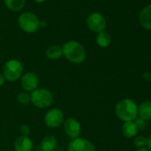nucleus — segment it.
<instances>
[{
	"instance_id": "1",
	"label": "nucleus",
	"mask_w": 151,
	"mask_h": 151,
	"mask_svg": "<svg viewBox=\"0 0 151 151\" xmlns=\"http://www.w3.org/2000/svg\"><path fill=\"white\" fill-rule=\"evenodd\" d=\"M63 56L73 64H81L86 59V50L84 45L75 40L66 42L62 46Z\"/></svg>"
},
{
	"instance_id": "2",
	"label": "nucleus",
	"mask_w": 151,
	"mask_h": 151,
	"mask_svg": "<svg viewBox=\"0 0 151 151\" xmlns=\"http://www.w3.org/2000/svg\"><path fill=\"white\" fill-rule=\"evenodd\" d=\"M115 113L123 122L134 121L138 117V105L132 99H123L116 103Z\"/></svg>"
},
{
	"instance_id": "3",
	"label": "nucleus",
	"mask_w": 151,
	"mask_h": 151,
	"mask_svg": "<svg viewBox=\"0 0 151 151\" xmlns=\"http://www.w3.org/2000/svg\"><path fill=\"white\" fill-rule=\"evenodd\" d=\"M52 93L46 88L38 87L30 93V103L37 109H44L49 108L52 104Z\"/></svg>"
},
{
	"instance_id": "4",
	"label": "nucleus",
	"mask_w": 151,
	"mask_h": 151,
	"mask_svg": "<svg viewBox=\"0 0 151 151\" xmlns=\"http://www.w3.org/2000/svg\"><path fill=\"white\" fill-rule=\"evenodd\" d=\"M23 65L17 59L8 60L3 68V75L6 81L8 82H16L23 75Z\"/></svg>"
},
{
	"instance_id": "5",
	"label": "nucleus",
	"mask_w": 151,
	"mask_h": 151,
	"mask_svg": "<svg viewBox=\"0 0 151 151\" xmlns=\"http://www.w3.org/2000/svg\"><path fill=\"white\" fill-rule=\"evenodd\" d=\"M18 24L20 28L26 33L32 34L40 28V21L37 16L32 13H22L18 18Z\"/></svg>"
},
{
	"instance_id": "6",
	"label": "nucleus",
	"mask_w": 151,
	"mask_h": 151,
	"mask_svg": "<svg viewBox=\"0 0 151 151\" xmlns=\"http://www.w3.org/2000/svg\"><path fill=\"white\" fill-rule=\"evenodd\" d=\"M64 113L61 109L58 108L50 109L44 116L45 124L52 129H55L60 127L64 122Z\"/></svg>"
},
{
	"instance_id": "7",
	"label": "nucleus",
	"mask_w": 151,
	"mask_h": 151,
	"mask_svg": "<svg viewBox=\"0 0 151 151\" xmlns=\"http://www.w3.org/2000/svg\"><path fill=\"white\" fill-rule=\"evenodd\" d=\"M86 25L91 31L98 34L105 30L107 27V22L101 14L94 12L88 15L86 19Z\"/></svg>"
},
{
	"instance_id": "8",
	"label": "nucleus",
	"mask_w": 151,
	"mask_h": 151,
	"mask_svg": "<svg viewBox=\"0 0 151 151\" xmlns=\"http://www.w3.org/2000/svg\"><path fill=\"white\" fill-rule=\"evenodd\" d=\"M21 86L24 92L32 93L39 86V78L38 76L33 71H28L23 73L22 77L21 78Z\"/></svg>"
},
{
	"instance_id": "9",
	"label": "nucleus",
	"mask_w": 151,
	"mask_h": 151,
	"mask_svg": "<svg viewBox=\"0 0 151 151\" xmlns=\"http://www.w3.org/2000/svg\"><path fill=\"white\" fill-rule=\"evenodd\" d=\"M62 124H63V130L65 133L71 139L80 137L82 127H81L80 122L78 119H76L74 117H68L64 120Z\"/></svg>"
},
{
	"instance_id": "10",
	"label": "nucleus",
	"mask_w": 151,
	"mask_h": 151,
	"mask_svg": "<svg viewBox=\"0 0 151 151\" xmlns=\"http://www.w3.org/2000/svg\"><path fill=\"white\" fill-rule=\"evenodd\" d=\"M68 151H96V148L93 143L89 139L78 137L70 140L68 146Z\"/></svg>"
},
{
	"instance_id": "11",
	"label": "nucleus",
	"mask_w": 151,
	"mask_h": 151,
	"mask_svg": "<svg viewBox=\"0 0 151 151\" xmlns=\"http://www.w3.org/2000/svg\"><path fill=\"white\" fill-rule=\"evenodd\" d=\"M14 147L15 151H32L33 141L29 136L20 135L14 140Z\"/></svg>"
},
{
	"instance_id": "12",
	"label": "nucleus",
	"mask_w": 151,
	"mask_h": 151,
	"mask_svg": "<svg viewBox=\"0 0 151 151\" xmlns=\"http://www.w3.org/2000/svg\"><path fill=\"white\" fill-rule=\"evenodd\" d=\"M139 23L143 29L151 31V4L144 7L139 12Z\"/></svg>"
},
{
	"instance_id": "13",
	"label": "nucleus",
	"mask_w": 151,
	"mask_h": 151,
	"mask_svg": "<svg viewBox=\"0 0 151 151\" xmlns=\"http://www.w3.org/2000/svg\"><path fill=\"white\" fill-rule=\"evenodd\" d=\"M58 141L56 137L53 135L45 136L40 142V150L41 151H54L57 147Z\"/></svg>"
},
{
	"instance_id": "14",
	"label": "nucleus",
	"mask_w": 151,
	"mask_h": 151,
	"mask_svg": "<svg viewBox=\"0 0 151 151\" xmlns=\"http://www.w3.org/2000/svg\"><path fill=\"white\" fill-rule=\"evenodd\" d=\"M138 117H140L145 121L151 119V101H144L138 106Z\"/></svg>"
},
{
	"instance_id": "15",
	"label": "nucleus",
	"mask_w": 151,
	"mask_h": 151,
	"mask_svg": "<svg viewBox=\"0 0 151 151\" xmlns=\"http://www.w3.org/2000/svg\"><path fill=\"white\" fill-rule=\"evenodd\" d=\"M138 131L139 130L133 121L124 122L122 125V133L127 139H132L137 136Z\"/></svg>"
},
{
	"instance_id": "16",
	"label": "nucleus",
	"mask_w": 151,
	"mask_h": 151,
	"mask_svg": "<svg viewBox=\"0 0 151 151\" xmlns=\"http://www.w3.org/2000/svg\"><path fill=\"white\" fill-rule=\"evenodd\" d=\"M45 56L47 59L51 60H60L63 56L62 47L58 45H50L45 51Z\"/></svg>"
},
{
	"instance_id": "17",
	"label": "nucleus",
	"mask_w": 151,
	"mask_h": 151,
	"mask_svg": "<svg viewBox=\"0 0 151 151\" xmlns=\"http://www.w3.org/2000/svg\"><path fill=\"white\" fill-rule=\"evenodd\" d=\"M96 43L101 48H107L111 45V37L110 35L104 31H101L96 36Z\"/></svg>"
},
{
	"instance_id": "18",
	"label": "nucleus",
	"mask_w": 151,
	"mask_h": 151,
	"mask_svg": "<svg viewBox=\"0 0 151 151\" xmlns=\"http://www.w3.org/2000/svg\"><path fill=\"white\" fill-rule=\"evenodd\" d=\"M6 6L14 12L21 11L25 6V0H4Z\"/></svg>"
},
{
	"instance_id": "19",
	"label": "nucleus",
	"mask_w": 151,
	"mask_h": 151,
	"mask_svg": "<svg viewBox=\"0 0 151 151\" xmlns=\"http://www.w3.org/2000/svg\"><path fill=\"white\" fill-rule=\"evenodd\" d=\"M133 143L134 146L137 148H142V147H146L147 145V138L142 135L139 136H135L134 139H133Z\"/></svg>"
},
{
	"instance_id": "20",
	"label": "nucleus",
	"mask_w": 151,
	"mask_h": 151,
	"mask_svg": "<svg viewBox=\"0 0 151 151\" xmlns=\"http://www.w3.org/2000/svg\"><path fill=\"white\" fill-rule=\"evenodd\" d=\"M17 101L22 105H28L30 103V93L27 92H22L17 96Z\"/></svg>"
},
{
	"instance_id": "21",
	"label": "nucleus",
	"mask_w": 151,
	"mask_h": 151,
	"mask_svg": "<svg viewBox=\"0 0 151 151\" xmlns=\"http://www.w3.org/2000/svg\"><path fill=\"white\" fill-rule=\"evenodd\" d=\"M133 122L135 123V124H136L138 130L142 131V130H144V129L146 128V126H147V121H145L144 119H142V118H140V117H137Z\"/></svg>"
},
{
	"instance_id": "22",
	"label": "nucleus",
	"mask_w": 151,
	"mask_h": 151,
	"mask_svg": "<svg viewBox=\"0 0 151 151\" xmlns=\"http://www.w3.org/2000/svg\"><path fill=\"white\" fill-rule=\"evenodd\" d=\"M29 133H30V127H29V124H24L21 125V127H20V135L29 136Z\"/></svg>"
},
{
	"instance_id": "23",
	"label": "nucleus",
	"mask_w": 151,
	"mask_h": 151,
	"mask_svg": "<svg viewBox=\"0 0 151 151\" xmlns=\"http://www.w3.org/2000/svg\"><path fill=\"white\" fill-rule=\"evenodd\" d=\"M142 80L145 81V82H151V73L150 72H144L142 74Z\"/></svg>"
},
{
	"instance_id": "24",
	"label": "nucleus",
	"mask_w": 151,
	"mask_h": 151,
	"mask_svg": "<svg viewBox=\"0 0 151 151\" xmlns=\"http://www.w3.org/2000/svg\"><path fill=\"white\" fill-rule=\"evenodd\" d=\"M6 81V80L5 77H4L3 73H0V87H1V86H3L5 85Z\"/></svg>"
},
{
	"instance_id": "25",
	"label": "nucleus",
	"mask_w": 151,
	"mask_h": 151,
	"mask_svg": "<svg viewBox=\"0 0 151 151\" xmlns=\"http://www.w3.org/2000/svg\"><path fill=\"white\" fill-rule=\"evenodd\" d=\"M147 149L149 151H151V134L147 138Z\"/></svg>"
},
{
	"instance_id": "26",
	"label": "nucleus",
	"mask_w": 151,
	"mask_h": 151,
	"mask_svg": "<svg viewBox=\"0 0 151 151\" xmlns=\"http://www.w3.org/2000/svg\"><path fill=\"white\" fill-rule=\"evenodd\" d=\"M135 151H149L147 147H142V148H137V150Z\"/></svg>"
},
{
	"instance_id": "27",
	"label": "nucleus",
	"mask_w": 151,
	"mask_h": 151,
	"mask_svg": "<svg viewBox=\"0 0 151 151\" xmlns=\"http://www.w3.org/2000/svg\"><path fill=\"white\" fill-rule=\"evenodd\" d=\"M35 2H37V3H43V2H45V0H34Z\"/></svg>"
},
{
	"instance_id": "28",
	"label": "nucleus",
	"mask_w": 151,
	"mask_h": 151,
	"mask_svg": "<svg viewBox=\"0 0 151 151\" xmlns=\"http://www.w3.org/2000/svg\"><path fill=\"white\" fill-rule=\"evenodd\" d=\"M36 151H41V150H40V149H39V150H36Z\"/></svg>"
},
{
	"instance_id": "29",
	"label": "nucleus",
	"mask_w": 151,
	"mask_h": 151,
	"mask_svg": "<svg viewBox=\"0 0 151 151\" xmlns=\"http://www.w3.org/2000/svg\"><path fill=\"white\" fill-rule=\"evenodd\" d=\"M0 40H1V38H0Z\"/></svg>"
}]
</instances>
